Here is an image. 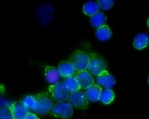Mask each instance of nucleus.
<instances>
[{"mask_svg":"<svg viewBox=\"0 0 149 119\" xmlns=\"http://www.w3.org/2000/svg\"><path fill=\"white\" fill-rule=\"evenodd\" d=\"M147 23L148 25L149 28V17L148 18V19Z\"/></svg>","mask_w":149,"mask_h":119,"instance_id":"obj_23","label":"nucleus"},{"mask_svg":"<svg viewBox=\"0 0 149 119\" xmlns=\"http://www.w3.org/2000/svg\"><path fill=\"white\" fill-rule=\"evenodd\" d=\"M63 82L69 89L70 92L80 90L81 89L77 82L75 76L64 78Z\"/></svg>","mask_w":149,"mask_h":119,"instance_id":"obj_18","label":"nucleus"},{"mask_svg":"<svg viewBox=\"0 0 149 119\" xmlns=\"http://www.w3.org/2000/svg\"><path fill=\"white\" fill-rule=\"evenodd\" d=\"M97 82L100 86L111 89L115 85L116 80L113 76L105 70L98 76Z\"/></svg>","mask_w":149,"mask_h":119,"instance_id":"obj_9","label":"nucleus"},{"mask_svg":"<svg viewBox=\"0 0 149 119\" xmlns=\"http://www.w3.org/2000/svg\"><path fill=\"white\" fill-rule=\"evenodd\" d=\"M100 7L104 10L110 9L113 5L114 0H97Z\"/></svg>","mask_w":149,"mask_h":119,"instance_id":"obj_20","label":"nucleus"},{"mask_svg":"<svg viewBox=\"0 0 149 119\" xmlns=\"http://www.w3.org/2000/svg\"><path fill=\"white\" fill-rule=\"evenodd\" d=\"M75 77L81 89H87L94 82L93 77L86 70L77 72Z\"/></svg>","mask_w":149,"mask_h":119,"instance_id":"obj_8","label":"nucleus"},{"mask_svg":"<svg viewBox=\"0 0 149 119\" xmlns=\"http://www.w3.org/2000/svg\"><path fill=\"white\" fill-rule=\"evenodd\" d=\"M33 110L41 116L47 114L54 105L53 98L48 92L39 93L34 96Z\"/></svg>","mask_w":149,"mask_h":119,"instance_id":"obj_1","label":"nucleus"},{"mask_svg":"<svg viewBox=\"0 0 149 119\" xmlns=\"http://www.w3.org/2000/svg\"></svg>","mask_w":149,"mask_h":119,"instance_id":"obj_26","label":"nucleus"},{"mask_svg":"<svg viewBox=\"0 0 149 119\" xmlns=\"http://www.w3.org/2000/svg\"><path fill=\"white\" fill-rule=\"evenodd\" d=\"M102 87L98 84H93L87 89L86 94L89 100L95 102L99 100Z\"/></svg>","mask_w":149,"mask_h":119,"instance_id":"obj_12","label":"nucleus"},{"mask_svg":"<svg viewBox=\"0 0 149 119\" xmlns=\"http://www.w3.org/2000/svg\"><path fill=\"white\" fill-rule=\"evenodd\" d=\"M0 119H14L10 107L7 106L1 107Z\"/></svg>","mask_w":149,"mask_h":119,"instance_id":"obj_19","label":"nucleus"},{"mask_svg":"<svg viewBox=\"0 0 149 119\" xmlns=\"http://www.w3.org/2000/svg\"><path fill=\"white\" fill-rule=\"evenodd\" d=\"M83 11L86 15L91 17L99 11V6L95 2H88L84 5Z\"/></svg>","mask_w":149,"mask_h":119,"instance_id":"obj_17","label":"nucleus"},{"mask_svg":"<svg viewBox=\"0 0 149 119\" xmlns=\"http://www.w3.org/2000/svg\"><path fill=\"white\" fill-rule=\"evenodd\" d=\"M148 46H149V42H148Z\"/></svg>","mask_w":149,"mask_h":119,"instance_id":"obj_25","label":"nucleus"},{"mask_svg":"<svg viewBox=\"0 0 149 119\" xmlns=\"http://www.w3.org/2000/svg\"><path fill=\"white\" fill-rule=\"evenodd\" d=\"M60 75L59 70L56 68L50 66H45V76L49 82L55 84L58 82Z\"/></svg>","mask_w":149,"mask_h":119,"instance_id":"obj_11","label":"nucleus"},{"mask_svg":"<svg viewBox=\"0 0 149 119\" xmlns=\"http://www.w3.org/2000/svg\"><path fill=\"white\" fill-rule=\"evenodd\" d=\"M10 108L14 118L15 119H24L29 113V109L23 101L14 102Z\"/></svg>","mask_w":149,"mask_h":119,"instance_id":"obj_7","label":"nucleus"},{"mask_svg":"<svg viewBox=\"0 0 149 119\" xmlns=\"http://www.w3.org/2000/svg\"><path fill=\"white\" fill-rule=\"evenodd\" d=\"M60 76L64 78L76 76L77 73L70 62L67 61H60L58 65Z\"/></svg>","mask_w":149,"mask_h":119,"instance_id":"obj_10","label":"nucleus"},{"mask_svg":"<svg viewBox=\"0 0 149 119\" xmlns=\"http://www.w3.org/2000/svg\"><path fill=\"white\" fill-rule=\"evenodd\" d=\"M69 60L77 72L85 71L88 68L89 57L83 51L76 50L71 54Z\"/></svg>","mask_w":149,"mask_h":119,"instance_id":"obj_2","label":"nucleus"},{"mask_svg":"<svg viewBox=\"0 0 149 119\" xmlns=\"http://www.w3.org/2000/svg\"><path fill=\"white\" fill-rule=\"evenodd\" d=\"M112 35L110 28L107 25H104L98 28L96 30L95 35L97 38L102 41L109 39Z\"/></svg>","mask_w":149,"mask_h":119,"instance_id":"obj_14","label":"nucleus"},{"mask_svg":"<svg viewBox=\"0 0 149 119\" xmlns=\"http://www.w3.org/2000/svg\"><path fill=\"white\" fill-rule=\"evenodd\" d=\"M89 62L88 70L90 73L98 76L107 66V61L102 56L94 53L89 54Z\"/></svg>","mask_w":149,"mask_h":119,"instance_id":"obj_3","label":"nucleus"},{"mask_svg":"<svg viewBox=\"0 0 149 119\" xmlns=\"http://www.w3.org/2000/svg\"><path fill=\"white\" fill-rule=\"evenodd\" d=\"M114 98V93L111 89H106L102 90L99 100L103 104H108L112 102Z\"/></svg>","mask_w":149,"mask_h":119,"instance_id":"obj_16","label":"nucleus"},{"mask_svg":"<svg viewBox=\"0 0 149 119\" xmlns=\"http://www.w3.org/2000/svg\"><path fill=\"white\" fill-rule=\"evenodd\" d=\"M29 109H33L34 103V96L29 95L26 96L22 101Z\"/></svg>","mask_w":149,"mask_h":119,"instance_id":"obj_21","label":"nucleus"},{"mask_svg":"<svg viewBox=\"0 0 149 119\" xmlns=\"http://www.w3.org/2000/svg\"><path fill=\"white\" fill-rule=\"evenodd\" d=\"M148 35L144 33H140L135 37L133 42V45L136 49L141 50L145 48L148 43Z\"/></svg>","mask_w":149,"mask_h":119,"instance_id":"obj_15","label":"nucleus"},{"mask_svg":"<svg viewBox=\"0 0 149 119\" xmlns=\"http://www.w3.org/2000/svg\"><path fill=\"white\" fill-rule=\"evenodd\" d=\"M67 101L73 108L76 109L85 108L88 104L86 93L80 90L70 92Z\"/></svg>","mask_w":149,"mask_h":119,"instance_id":"obj_4","label":"nucleus"},{"mask_svg":"<svg viewBox=\"0 0 149 119\" xmlns=\"http://www.w3.org/2000/svg\"><path fill=\"white\" fill-rule=\"evenodd\" d=\"M107 17L102 12L98 11L90 17V22L93 27L98 28L105 25Z\"/></svg>","mask_w":149,"mask_h":119,"instance_id":"obj_13","label":"nucleus"},{"mask_svg":"<svg viewBox=\"0 0 149 119\" xmlns=\"http://www.w3.org/2000/svg\"><path fill=\"white\" fill-rule=\"evenodd\" d=\"M49 89L54 100L57 101L67 100L70 92L69 89L63 81L58 82L50 86Z\"/></svg>","mask_w":149,"mask_h":119,"instance_id":"obj_5","label":"nucleus"},{"mask_svg":"<svg viewBox=\"0 0 149 119\" xmlns=\"http://www.w3.org/2000/svg\"><path fill=\"white\" fill-rule=\"evenodd\" d=\"M52 111L55 117L63 119L70 118L73 113V108L68 102L64 101H58L54 104Z\"/></svg>","mask_w":149,"mask_h":119,"instance_id":"obj_6","label":"nucleus"},{"mask_svg":"<svg viewBox=\"0 0 149 119\" xmlns=\"http://www.w3.org/2000/svg\"><path fill=\"white\" fill-rule=\"evenodd\" d=\"M24 119H38L36 115L34 114L30 113L27 115Z\"/></svg>","mask_w":149,"mask_h":119,"instance_id":"obj_22","label":"nucleus"},{"mask_svg":"<svg viewBox=\"0 0 149 119\" xmlns=\"http://www.w3.org/2000/svg\"><path fill=\"white\" fill-rule=\"evenodd\" d=\"M148 83L149 84V75L148 77Z\"/></svg>","mask_w":149,"mask_h":119,"instance_id":"obj_24","label":"nucleus"}]
</instances>
